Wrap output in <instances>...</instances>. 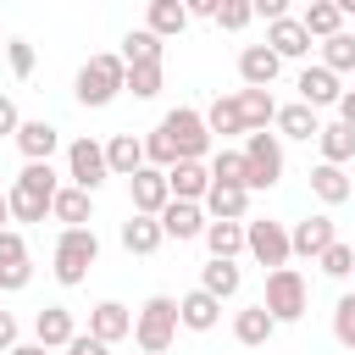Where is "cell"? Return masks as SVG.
Returning a JSON list of instances; mask_svg holds the SVG:
<instances>
[{
    "label": "cell",
    "mask_w": 355,
    "mask_h": 355,
    "mask_svg": "<svg viewBox=\"0 0 355 355\" xmlns=\"http://www.w3.org/2000/svg\"><path fill=\"white\" fill-rule=\"evenodd\" d=\"M55 194H61L55 166H50V161H28V166L17 172V183L6 189V200H11V222H44L50 205H55Z\"/></svg>",
    "instance_id": "obj_1"
},
{
    "label": "cell",
    "mask_w": 355,
    "mask_h": 355,
    "mask_svg": "<svg viewBox=\"0 0 355 355\" xmlns=\"http://www.w3.org/2000/svg\"><path fill=\"white\" fill-rule=\"evenodd\" d=\"M122 83H128V61L122 55H89L78 67V78H72V100L89 105V111H100V105H111L122 94Z\"/></svg>",
    "instance_id": "obj_2"
},
{
    "label": "cell",
    "mask_w": 355,
    "mask_h": 355,
    "mask_svg": "<svg viewBox=\"0 0 355 355\" xmlns=\"http://www.w3.org/2000/svg\"><path fill=\"white\" fill-rule=\"evenodd\" d=\"M178 300L172 294H150L139 311H133V344L144 349V355H166L172 349V338H178Z\"/></svg>",
    "instance_id": "obj_3"
},
{
    "label": "cell",
    "mask_w": 355,
    "mask_h": 355,
    "mask_svg": "<svg viewBox=\"0 0 355 355\" xmlns=\"http://www.w3.org/2000/svg\"><path fill=\"white\" fill-rule=\"evenodd\" d=\"M94 261H100L94 227H61V239H55V283H61V288H78Z\"/></svg>",
    "instance_id": "obj_4"
},
{
    "label": "cell",
    "mask_w": 355,
    "mask_h": 355,
    "mask_svg": "<svg viewBox=\"0 0 355 355\" xmlns=\"http://www.w3.org/2000/svg\"><path fill=\"white\" fill-rule=\"evenodd\" d=\"M161 133L172 139L178 161H205V150H211L205 111H194V105H178V111H166V116H161Z\"/></svg>",
    "instance_id": "obj_5"
},
{
    "label": "cell",
    "mask_w": 355,
    "mask_h": 355,
    "mask_svg": "<svg viewBox=\"0 0 355 355\" xmlns=\"http://www.w3.org/2000/svg\"><path fill=\"white\" fill-rule=\"evenodd\" d=\"M244 166H250V178H244L250 194H255V189H272V183L283 178V139L266 133V128L244 133Z\"/></svg>",
    "instance_id": "obj_6"
},
{
    "label": "cell",
    "mask_w": 355,
    "mask_h": 355,
    "mask_svg": "<svg viewBox=\"0 0 355 355\" xmlns=\"http://www.w3.org/2000/svg\"><path fill=\"white\" fill-rule=\"evenodd\" d=\"M272 316H277V327L283 322H300L305 311H311V288H305V277L294 272V266H277V272H266V300H261Z\"/></svg>",
    "instance_id": "obj_7"
},
{
    "label": "cell",
    "mask_w": 355,
    "mask_h": 355,
    "mask_svg": "<svg viewBox=\"0 0 355 355\" xmlns=\"http://www.w3.org/2000/svg\"><path fill=\"white\" fill-rule=\"evenodd\" d=\"M244 250L261 261V266H288V255H294V244H288V227L283 222H272V216H255V222H244Z\"/></svg>",
    "instance_id": "obj_8"
},
{
    "label": "cell",
    "mask_w": 355,
    "mask_h": 355,
    "mask_svg": "<svg viewBox=\"0 0 355 355\" xmlns=\"http://www.w3.org/2000/svg\"><path fill=\"white\" fill-rule=\"evenodd\" d=\"M67 178H72L78 189H89V194H94V189L111 178L105 144H100V139H89V133H83V139H72V144H67Z\"/></svg>",
    "instance_id": "obj_9"
},
{
    "label": "cell",
    "mask_w": 355,
    "mask_h": 355,
    "mask_svg": "<svg viewBox=\"0 0 355 355\" xmlns=\"http://www.w3.org/2000/svg\"><path fill=\"white\" fill-rule=\"evenodd\" d=\"M128 200H133V211H144V216H161V211L172 205V183H166V172L144 161V166L128 178Z\"/></svg>",
    "instance_id": "obj_10"
},
{
    "label": "cell",
    "mask_w": 355,
    "mask_h": 355,
    "mask_svg": "<svg viewBox=\"0 0 355 355\" xmlns=\"http://www.w3.org/2000/svg\"><path fill=\"white\" fill-rule=\"evenodd\" d=\"M277 72H283V55H277L272 44H244V50H239V78H244V89H272Z\"/></svg>",
    "instance_id": "obj_11"
},
{
    "label": "cell",
    "mask_w": 355,
    "mask_h": 355,
    "mask_svg": "<svg viewBox=\"0 0 355 355\" xmlns=\"http://www.w3.org/2000/svg\"><path fill=\"white\" fill-rule=\"evenodd\" d=\"M161 227H166V239H205V227H211V216H205V205L200 200H172L166 211H161Z\"/></svg>",
    "instance_id": "obj_12"
},
{
    "label": "cell",
    "mask_w": 355,
    "mask_h": 355,
    "mask_svg": "<svg viewBox=\"0 0 355 355\" xmlns=\"http://www.w3.org/2000/svg\"><path fill=\"white\" fill-rule=\"evenodd\" d=\"M294 89H300V100H305L311 111H322V105H338V100H344L338 72H327L322 61H316V67H300V83H294Z\"/></svg>",
    "instance_id": "obj_13"
},
{
    "label": "cell",
    "mask_w": 355,
    "mask_h": 355,
    "mask_svg": "<svg viewBox=\"0 0 355 355\" xmlns=\"http://www.w3.org/2000/svg\"><path fill=\"white\" fill-rule=\"evenodd\" d=\"M89 333H94L100 344H122V338L133 333V311H128L122 300H100V305L89 311Z\"/></svg>",
    "instance_id": "obj_14"
},
{
    "label": "cell",
    "mask_w": 355,
    "mask_h": 355,
    "mask_svg": "<svg viewBox=\"0 0 355 355\" xmlns=\"http://www.w3.org/2000/svg\"><path fill=\"white\" fill-rule=\"evenodd\" d=\"M266 44H272L283 61H305V55H311V33H305L300 17H277V22H266Z\"/></svg>",
    "instance_id": "obj_15"
},
{
    "label": "cell",
    "mask_w": 355,
    "mask_h": 355,
    "mask_svg": "<svg viewBox=\"0 0 355 355\" xmlns=\"http://www.w3.org/2000/svg\"><path fill=\"white\" fill-rule=\"evenodd\" d=\"M200 205H205L211 222H244V216H250V189H239V183H211V194H205Z\"/></svg>",
    "instance_id": "obj_16"
},
{
    "label": "cell",
    "mask_w": 355,
    "mask_h": 355,
    "mask_svg": "<svg viewBox=\"0 0 355 355\" xmlns=\"http://www.w3.org/2000/svg\"><path fill=\"white\" fill-rule=\"evenodd\" d=\"M166 244V227H161V216H144V211H133L128 222H122V250L128 255H155Z\"/></svg>",
    "instance_id": "obj_17"
},
{
    "label": "cell",
    "mask_w": 355,
    "mask_h": 355,
    "mask_svg": "<svg viewBox=\"0 0 355 355\" xmlns=\"http://www.w3.org/2000/svg\"><path fill=\"white\" fill-rule=\"evenodd\" d=\"M333 239H338L333 216H305V222H294V227H288V244H294V255H305V261H316Z\"/></svg>",
    "instance_id": "obj_18"
},
{
    "label": "cell",
    "mask_w": 355,
    "mask_h": 355,
    "mask_svg": "<svg viewBox=\"0 0 355 355\" xmlns=\"http://www.w3.org/2000/svg\"><path fill=\"white\" fill-rule=\"evenodd\" d=\"M178 322H183L189 333H211V327L222 322V300L205 294V288H189V294L178 300Z\"/></svg>",
    "instance_id": "obj_19"
},
{
    "label": "cell",
    "mask_w": 355,
    "mask_h": 355,
    "mask_svg": "<svg viewBox=\"0 0 355 355\" xmlns=\"http://www.w3.org/2000/svg\"><path fill=\"white\" fill-rule=\"evenodd\" d=\"M33 338H39L44 349H67V344L78 338V322H72V311H67V305H44V311L33 316Z\"/></svg>",
    "instance_id": "obj_20"
},
{
    "label": "cell",
    "mask_w": 355,
    "mask_h": 355,
    "mask_svg": "<svg viewBox=\"0 0 355 355\" xmlns=\"http://www.w3.org/2000/svg\"><path fill=\"white\" fill-rule=\"evenodd\" d=\"M55 144H61V133H55V122H44V116H33V122L17 128V150H22V161H50Z\"/></svg>",
    "instance_id": "obj_21"
},
{
    "label": "cell",
    "mask_w": 355,
    "mask_h": 355,
    "mask_svg": "<svg viewBox=\"0 0 355 355\" xmlns=\"http://www.w3.org/2000/svg\"><path fill=\"white\" fill-rule=\"evenodd\" d=\"M166 183H172V200H205L211 194V166L205 161H178V166H166Z\"/></svg>",
    "instance_id": "obj_22"
},
{
    "label": "cell",
    "mask_w": 355,
    "mask_h": 355,
    "mask_svg": "<svg viewBox=\"0 0 355 355\" xmlns=\"http://www.w3.org/2000/svg\"><path fill=\"white\" fill-rule=\"evenodd\" d=\"M50 216H55L61 227H89V222H94V194H89V189H78V183H67V189L55 194Z\"/></svg>",
    "instance_id": "obj_23"
},
{
    "label": "cell",
    "mask_w": 355,
    "mask_h": 355,
    "mask_svg": "<svg viewBox=\"0 0 355 355\" xmlns=\"http://www.w3.org/2000/svg\"><path fill=\"white\" fill-rule=\"evenodd\" d=\"M105 161H111V178H133L144 166V139L139 133H111L105 139Z\"/></svg>",
    "instance_id": "obj_24"
},
{
    "label": "cell",
    "mask_w": 355,
    "mask_h": 355,
    "mask_svg": "<svg viewBox=\"0 0 355 355\" xmlns=\"http://www.w3.org/2000/svg\"><path fill=\"white\" fill-rule=\"evenodd\" d=\"M311 194H316L322 205H344V200L355 194V183H349V172H344V166L322 161V166H311Z\"/></svg>",
    "instance_id": "obj_25"
},
{
    "label": "cell",
    "mask_w": 355,
    "mask_h": 355,
    "mask_svg": "<svg viewBox=\"0 0 355 355\" xmlns=\"http://www.w3.org/2000/svg\"><path fill=\"white\" fill-rule=\"evenodd\" d=\"M277 333V316L266 311V305H250V311H239L233 316V338L244 344V349H255V344H266Z\"/></svg>",
    "instance_id": "obj_26"
},
{
    "label": "cell",
    "mask_w": 355,
    "mask_h": 355,
    "mask_svg": "<svg viewBox=\"0 0 355 355\" xmlns=\"http://www.w3.org/2000/svg\"><path fill=\"white\" fill-rule=\"evenodd\" d=\"M144 28H150L155 39H178V33L189 28V6H183V0H150Z\"/></svg>",
    "instance_id": "obj_27"
},
{
    "label": "cell",
    "mask_w": 355,
    "mask_h": 355,
    "mask_svg": "<svg viewBox=\"0 0 355 355\" xmlns=\"http://www.w3.org/2000/svg\"><path fill=\"white\" fill-rule=\"evenodd\" d=\"M316 144H322V161H333V166H349L355 161V128L349 122H322Z\"/></svg>",
    "instance_id": "obj_28"
},
{
    "label": "cell",
    "mask_w": 355,
    "mask_h": 355,
    "mask_svg": "<svg viewBox=\"0 0 355 355\" xmlns=\"http://www.w3.org/2000/svg\"><path fill=\"white\" fill-rule=\"evenodd\" d=\"M316 133H322V122H316V111L305 100L277 105V139H316Z\"/></svg>",
    "instance_id": "obj_29"
},
{
    "label": "cell",
    "mask_w": 355,
    "mask_h": 355,
    "mask_svg": "<svg viewBox=\"0 0 355 355\" xmlns=\"http://www.w3.org/2000/svg\"><path fill=\"white\" fill-rule=\"evenodd\" d=\"M239 283H244V272H239L233 261H216V255H211V261L200 266V288H205V294H216V300H233V294H239Z\"/></svg>",
    "instance_id": "obj_30"
},
{
    "label": "cell",
    "mask_w": 355,
    "mask_h": 355,
    "mask_svg": "<svg viewBox=\"0 0 355 355\" xmlns=\"http://www.w3.org/2000/svg\"><path fill=\"white\" fill-rule=\"evenodd\" d=\"M305 33L311 39H333V33H344V11L333 6V0H305Z\"/></svg>",
    "instance_id": "obj_31"
},
{
    "label": "cell",
    "mask_w": 355,
    "mask_h": 355,
    "mask_svg": "<svg viewBox=\"0 0 355 355\" xmlns=\"http://www.w3.org/2000/svg\"><path fill=\"white\" fill-rule=\"evenodd\" d=\"M239 111H244V128H250V133L277 122V100H272V89H239Z\"/></svg>",
    "instance_id": "obj_32"
},
{
    "label": "cell",
    "mask_w": 355,
    "mask_h": 355,
    "mask_svg": "<svg viewBox=\"0 0 355 355\" xmlns=\"http://www.w3.org/2000/svg\"><path fill=\"white\" fill-rule=\"evenodd\" d=\"M205 128L222 133V139H227V133H250V128H244V111H239V94H216L211 111H205Z\"/></svg>",
    "instance_id": "obj_33"
},
{
    "label": "cell",
    "mask_w": 355,
    "mask_h": 355,
    "mask_svg": "<svg viewBox=\"0 0 355 355\" xmlns=\"http://www.w3.org/2000/svg\"><path fill=\"white\" fill-rule=\"evenodd\" d=\"M161 55H166V44H161L150 28H133V33L122 39V61H128V67H150V61H161Z\"/></svg>",
    "instance_id": "obj_34"
},
{
    "label": "cell",
    "mask_w": 355,
    "mask_h": 355,
    "mask_svg": "<svg viewBox=\"0 0 355 355\" xmlns=\"http://www.w3.org/2000/svg\"><path fill=\"white\" fill-rule=\"evenodd\" d=\"M205 250H211L216 261H233V255L244 250V222H211V227H205Z\"/></svg>",
    "instance_id": "obj_35"
},
{
    "label": "cell",
    "mask_w": 355,
    "mask_h": 355,
    "mask_svg": "<svg viewBox=\"0 0 355 355\" xmlns=\"http://www.w3.org/2000/svg\"><path fill=\"white\" fill-rule=\"evenodd\" d=\"M244 178H250L244 150H227V144H222V150L211 155V183H239V189H244Z\"/></svg>",
    "instance_id": "obj_36"
},
{
    "label": "cell",
    "mask_w": 355,
    "mask_h": 355,
    "mask_svg": "<svg viewBox=\"0 0 355 355\" xmlns=\"http://www.w3.org/2000/svg\"><path fill=\"white\" fill-rule=\"evenodd\" d=\"M322 67H327V72H355V33L322 39Z\"/></svg>",
    "instance_id": "obj_37"
},
{
    "label": "cell",
    "mask_w": 355,
    "mask_h": 355,
    "mask_svg": "<svg viewBox=\"0 0 355 355\" xmlns=\"http://www.w3.org/2000/svg\"><path fill=\"white\" fill-rule=\"evenodd\" d=\"M161 78H166L161 61H150V67H128V83H122V89H128L133 100H155V94H161Z\"/></svg>",
    "instance_id": "obj_38"
},
{
    "label": "cell",
    "mask_w": 355,
    "mask_h": 355,
    "mask_svg": "<svg viewBox=\"0 0 355 355\" xmlns=\"http://www.w3.org/2000/svg\"><path fill=\"white\" fill-rule=\"evenodd\" d=\"M316 266L327 272V277H349L355 272V244H344V239H333L322 255H316Z\"/></svg>",
    "instance_id": "obj_39"
},
{
    "label": "cell",
    "mask_w": 355,
    "mask_h": 355,
    "mask_svg": "<svg viewBox=\"0 0 355 355\" xmlns=\"http://www.w3.org/2000/svg\"><path fill=\"white\" fill-rule=\"evenodd\" d=\"M250 17H255L250 0H222V6H216V28H227V33H244Z\"/></svg>",
    "instance_id": "obj_40"
},
{
    "label": "cell",
    "mask_w": 355,
    "mask_h": 355,
    "mask_svg": "<svg viewBox=\"0 0 355 355\" xmlns=\"http://www.w3.org/2000/svg\"><path fill=\"white\" fill-rule=\"evenodd\" d=\"M333 338H338L344 349H355V294H344V300L333 305Z\"/></svg>",
    "instance_id": "obj_41"
},
{
    "label": "cell",
    "mask_w": 355,
    "mask_h": 355,
    "mask_svg": "<svg viewBox=\"0 0 355 355\" xmlns=\"http://www.w3.org/2000/svg\"><path fill=\"white\" fill-rule=\"evenodd\" d=\"M6 61H11L17 78H28V72H33V44H28V39H6Z\"/></svg>",
    "instance_id": "obj_42"
},
{
    "label": "cell",
    "mask_w": 355,
    "mask_h": 355,
    "mask_svg": "<svg viewBox=\"0 0 355 355\" xmlns=\"http://www.w3.org/2000/svg\"><path fill=\"white\" fill-rule=\"evenodd\" d=\"M17 261H28V244L17 227H0V266H17Z\"/></svg>",
    "instance_id": "obj_43"
},
{
    "label": "cell",
    "mask_w": 355,
    "mask_h": 355,
    "mask_svg": "<svg viewBox=\"0 0 355 355\" xmlns=\"http://www.w3.org/2000/svg\"><path fill=\"white\" fill-rule=\"evenodd\" d=\"M33 283V261H17V266H0V288L6 294H17V288H28Z\"/></svg>",
    "instance_id": "obj_44"
},
{
    "label": "cell",
    "mask_w": 355,
    "mask_h": 355,
    "mask_svg": "<svg viewBox=\"0 0 355 355\" xmlns=\"http://www.w3.org/2000/svg\"><path fill=\"white\" fill-rule=\"evenodd\" d=\"M17 128H22L17 100H11V94H0V139H17Z\"/></svg>",
    "instance_id": "obj_45"
},
{
    "label": "cell",
    "mask_w": 355,
    "mask_h": 355,
    "mask_svg": "<svg viewBox=\"0 0 355 355\" xmlns=\"http://www.w3.org/2000/svg\"><path fill=\"white\" fill-rule=\"evenodd\" d=\"M67 355H111V344H100L94 333H78V338L67 344Z\"/></svg>",
    "instance_id": "obj_46"
},
{
    "label": "cell",
    "mask_w": 355,
    "mask_h": 355,
    "mask_svg": "<svg viewBox=\"0 0 355 355\" xmlns=\"http://www.w3.org/2000/svg\"><path fill=\"white\" fill-rule=\"evenodd\" d=\"M250 6H255V17H266V22L288 17V0H250Z\"/></svg>",
    "instance_id": "obj_47"
},
{
    "label": "cell",
    "mask_w": 355,
    "mask_h": 355,
    "mask_svg": "<svg viewBox=\"0 0 355 355\" xmlns=\"http://www.w3.org/2000/svg\"><path fill=\"white\" fill-rule=\"evenodd\" d=\"M11 344H17V316H11V311H0V355H6Z\"/></svg>",
    "instance_id": "obj_48"
},
{
    "label": "cell",
    "mask_w": 355,
    "mask_h": 355,
    "mask_svg": "<svg viewBox=\"0 0 355 355\" xmlns=\"http://www.w3.org/2000/svg\"><path fill=\"white\" fill-rule=\"evenodd\" d=\"M338 122L355 128V89H344V100H338Z\"/></svg>",
    "instance_id": "obj_49"
},
{
    "label": "cell",
    "mask_w": 355,
    "mask_h": 355,
    "mask_svg": "<svg viewBox=\"0 0 355 355\" xmlns=\"http://www.w3.org/2000/svg\"><path fill=\"white\" fill-rule=\"evenodd\" d=\"M183 6H189V17H216L222 0H183Z\"/></svg>",
    "instance_id": "obj_50"
},
{
    "label": "cell",
    "mask_w": 355,
    "mask_h": 355,
    "mask_svg": "<svg viewBox=\"0 0 355 355\" xmlns=\"http://www.w3.org/2000/svg\"><path fill=\"white\" fill-rule=\"evenodd\" d=\"M6 355H50V349H44V344H39V338H33V344H11V349H6Z\"/></svg>",
    "instance_id": "obj_51"
},
{
    "label": "cell",
    "mask_w": 355,
    "mask_h": 355,
    "mask_svg": "<svg viewBox=\"0 0 355 355\" xmlns=\"http://www.w3.org/2000/svg\"><path fill=\"white\" fill-rule=\"evenodd\" d=\"M11 222V200H6V189H0V227Z\"/></svg>",
    "instance_id": "obj_52"
},
{
    "label": "cell",
    "mask_w": 355,
    "mask_h": 355,
    "mask_svg": "<svg viewBox=\"0 0 355 355\" xmlns=\"http://www.w3.org/2000/svg\"><path fill=\"white\" fill-rule=\"evenodd\" d=\"M333 6H338V11H344V17H355V0H333Z\"/></svg>",
    "instance_id": "obj_53"
}]
</instances>
